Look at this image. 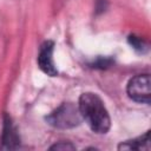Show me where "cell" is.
Returning a JSON list of instances; mask_svg holds the SVG:
<instances>
[{
  "label": "cell",
  "instance_id": "3957f363",
  "mask_svg": "<svg viewBox=\"0 0 151 151\" xmlns=\"http://www.w3.org/2000/svg\"><path fill=\"white\" fill-rule=\"evenodd\" d=\"M129 97L137 101L149 104L151 100V79L149 74H138L133 77L126 87Z\"/></svg>",
  "mask_w": 151,
  "mask_h": 151
},
{
  "label": "cell",
  "instance_id": "7a4b0ae2",
  "mask_svg": "<svg viewBox=\"0 0 151 151\" xmlns=\"http://www.w3.org/2000/svg\"><path fill=\"white\" fill-rule=\"evenodd\" d=\"M81 114L78 106L72 103H64L46 117V122L55 129H72L80 124Z\"/></svg>",
  "mask_w": 151,
  "mask_h": 151
},
{
  "label": "cell",
  "instance_id": "9c48e42d",
  "mask_svg": "<svg viewBox=\"0 0 151 151\" xmlns=\"http://www.w3.org/2000/svg\"><path fill=\"white\" fill-rule=\"evenodd\" d=\"M50 150H76V146L68 142H60L52 145Z\"/></svg>",
  "mask_w": 151,
  "mask_h": 151
},
{
  "label": "cell",
  "instance_id": "277c9868",
  "mask_svg": "<svg viewBox=\"0 0 151 151\" xmlns=\"http://www.w3.org/2000/svg\"><path fill=\"white\" fill-rule=\"evenodd\" d=\"M53 48H54V42L47 40L41 45L38 54V65L40 70L50 77H54L58 74V70L53 60Z\"/></svg>",
  "mask_w": 151,
  "mask_h": 151
},
{
  "label": "cell",
  "instance_id": "ba28073f",
  "mask_svg": "<svg viewBox=\"0 0 151 151\" xmlns=\"http://www.w3.org/2000/svg\"><path fill=\"white\" fill-rule=\"evenodd\" d=\"M113 63V60L111 58H107V57H99L96 61H93L91 65L92 67L94 68H107L109 66H111Z\"/></svg>",
  "mask_w": 151,
  "mask_h": 151
},
{
  "label": "cell",
  "instance_id": "8992f818",
  "mask_svg": "<svg viewBox=\"0 0 151 151\" xmlns=\"http://www.w3.org/2000/svg\"><path fill=\"white\" fill-rule=\"evenodd\" d=\"M119 150H150V132L134 138L132 140H126L118 146Z\"/></svg>",
  "mask_w": 151,
  "mask_h": 151
},
{
  "label": "cell",
  "instance_id": "6da1fadb",
  "mask_svg": "<svg viewBox=\"0 0 151 151\" xmlns=\"http://www.w3.org/2000/svg\"><path fill=\"white\" fill-rule=\"evenodd\" d=\"M81 118L96 133H106L111 126V119L103 100L92 92L83 93L78 104Z\"/></svg>",
  "mask_w": 151,
  "mask_h": 151
},
{
  "label": "cell",
  "instance_id": "52a82bcc",
  "mask_svg": "<svg viewBox=\"0 0 151 151\" xmlns=\"http://www.w3.org/2000/svg\"><path fill=\"white\" fill-rule=\"evenodd\" d=\"M129 42H130V45H131L136 51H138V52H140V53H144V52L147 50L146 42H145L142 38H139V37L130 35V37H129Z\"/></svg>",
  "mask_w": 151,
  "mask_h": 151
},
{
  "label": "cell",
  "instance_id": "5b68a950",
  "mask_svg": "<svg viewBox=\"0 0 151 151\" xmlns=\"http://www.w3.org/2000/svg\"><path fill=\"white\" fill-rule=\"evenodd\" d=\"M20 146V137L17 132L15 126L13 125L9 117H4V129L1 134V145L2 150H15Z\"/></svg>",
  "mask_w": 151,
  "mask_h": 151
}]
</instances>
